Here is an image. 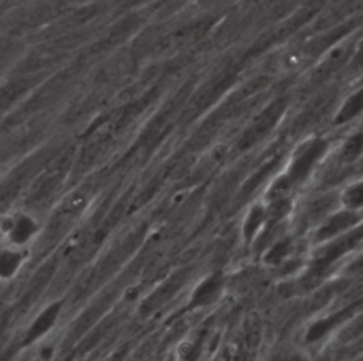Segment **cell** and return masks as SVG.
<instances>
[{
  "mask_svg": "<svg viewBox=\"0 0 363 361\" xmlns=\"http://www.w3.org/2000/svg\"><path fill=\"white\" fill-rule=\"evenodd\" d=\"M360 224L359 212L349 210H339L326 215L315 231V239L318 243H323L332 238H336Z\"/></svg>",
  "mask_w": 363,
  "mask_h": 361,
  "instance_id": "2",
  "label": "cell"
},
{
  "mask_svg": "<svg viewBox=\"0 0 363 361\" xmlns=\"http://www.w3.org/2000/svg\"><path fill=\"white\" fill-rule=\"evenodd\" d=\"M363 151V133L352 134L342 146L340 157L345 161H353L356 160Z\"/></svg>",
  "mask_w": 363,
  "mask_h": 361,
  "instance_id": "10",
  "label": "cell"
},
{
  "mask_svg": "<svg viewBox=\"0 0 363 361\" xmlns=\"http://www.w3.org/2000/svg\"><path fill=\"white\" fill-rule=\"evenodd\" d=\"M61 310H62L61 300H55V302L50 303L47 307H44L27 327L23 343L26 345H30V344L38 341L40 338H43L48 331H51L60 317Z\"/></svg>",
  "mask_w": 363,
  "mask_h": 361,
  "instance_id": "4",
  "label": "cell"
},
{
  "mask_svg": "<svg viewBox=\"0 0 363 361\" xmlns=\"http://www.w3.org/2000/svg\"><path fill=\"white\" fill-rule=\"evenodd\" d=\"M328 143L323 139H313L308 143L302 144L298 151L295 153L288 171L285 173L292 184L302 183L306 180L316 166V163L320 160V157L326 153Z\"/></svg>",
  "mask_w": 363,
  "mask_h": 361,
  "instance_id": "1",
  "label": "cell"
},
{
  "mask_svg": "<svg viewBox=\"0 0 363 361\" xmlns=\"http://www.w3.org/2000/svg\"><path fill=\"white\" fill-rule=\"evenodd\" d=\"M24 263L23 249L0 246V280H9L17 275Z\"/></svg>",
  "mask_w": 363,
  "mask_h": 361,
  "instance_id": "5",
  "label": "cell"
},
{
  "mask_svg": "<svg viewBox=\"0 0 363 361\" xmlns=\"http://www.w3.org/2000/svg\"><path fill=\"white\" fill-rule=\"evenodd\" d=\"M362 112H363V88H360L346 99V102L339 109L336 122L337 123L349 122L356 116H359Z\"/></svg>",
  "mask_w": 363,
  "mask_h": 361,
  "instance_id": "8",
  "label": "cell"
},
{
  "mask_svg": "<svg viewBox=\"0 0 363 361\" xmlns=\"http://www.w3.org/2000/svg\"><path fill=\"white\" fill-rule=\"evenodd\" d=\"M345 210L360 212L363 210V181H356L347 185L339 197Z\"/></svg>",
  "mask_w": 363,
  "mask_h": 361,
  "instance_id": "7",
  "label": "cell"
},
{
  "mask_svg": "<svg viewBox=\"0 0 363 361\" xmlns=\"http://www.w3.org/2000/svg\"><path fill=\"white\" fill-rule=\"evenodd\" d=\"M268 224V214H267V205H255L252 207L242 224L244 236L247 241H252L257 234Z\"/></svg>",
  "mask_w": 363,
  "mask_h": 361,
  "instance_id": "6",
  "label": "cell"
},
{
  "mask_svg": "<svg viewBox=\"0 0 363 361\" xmlns=\"http://www.w3.org/2000/svg\"><path fill=\"white\" fill-rule=\"evenodd\" d=\"M220 287H221L220 279H217V276H211V277H208L207 280H204V282L197 287V290H196L194 294H193V300H194L197 304L210 303V302L217 296Z\"/></svg>",
  "mask_w": 363,
  "mask_h": 361,
  "instance_id": "9",
  "label": "cell"
},
{
  "mask_svg": "<svg viewBox=\"0 0 363 361\" xmlns=\"http://www.w3.org/2000/svg\"><path fill=\"white\" fill-rule=\"evenodd\" d=\"M37 234V222L26 214L9 218L1 227L4 246L23 249Z\"/></svg>",
  "mask_w": 363,
  "mask_h": 361,
  "instance_id": "3",
  "label": "cell"
}]
</instances>
